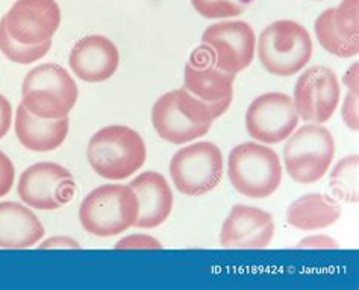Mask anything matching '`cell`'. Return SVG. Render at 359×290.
Masks as SVG:
<instances>
[{"label":"cell","mask_w":359,"mask_h":290,"mask_svg":"<svg viewBox=\"0 0 359 290\" xmlns=\"http://www.w3.org/2000/svg\"><path fill=\"white\" fill-rule=\"evenodd\" d=\"M87 158L99 176L108 181H123L144 166L147 147L135 129L109 125L90 138Z\"/></svg>","instance_id":"cell-1"},{"label":"cell","mask_w":359,"mask_h":290,"mask_svg":"<svg viewBox=\"0 0 359 290\" xmlns=\"http://www.w3.org/2000/svg\"><path fill=\"white\" fill-rule=\"evenodd\" d=\"M138 199L130 185L103 184L91 190L79 207L82 228L97 237L118 236L135 225Z\"/></svg>","instance_id":"cell-2"},{"label":"cell","mask_w":359,"mask_h":290,"mask_svg":"<svg viewBox=\"0 0 359 290\" xmlns=\"http://www.w3.org/2000/svg\"><path fill=\"white\" fill-rule=\"evenodd\" d=\"M78 98L79 90L73 77L55 62L36 65L22 84V105L41 119L67 117Z\"/></svg>","instance_id":"cell-3"},{"label":"cell","mask_w":359,"mask_h":290,"mask_svg":"<svg viewBox=\"0 0 359 290\" xmlns=\"http://www.w3.org/2000/svg\"><path fill=\"white\" fill-rule=\"evenodd\" d=\"M228 176L233 189L243 196L269 198L282 183L279 155L267 145L241 143L229 154Z\"/></svg>","instance_id":"cell-4"},{"label":"cell","mask_w":359,"mask_h":290,"mask_svg":"<svg viewBox=\"0 0 359 290\" xmlns=\"http://www.w3.org/2000/svg\"><path fill=\"white\" fill-rule=\"evenodd\" d=\"M258 58L275 77H292L313 57V40L304 25L279 20L269 25L258 39Z\"/></svg>","instance_id":"cell-5"},{"label":"cell","mask_w":359,"mask_h":290,"mask_svg":"<svg viewBox=\"0 0 359 290\" xmlns=\"http://www.w3.org/2000/svg\"><path fill=\"white\" fill-rule=\"evenodd\" d=\"M335 155V142L330 131L321 124L299 128L288 137L283 147V163L292 181L314 184L323 178Z\"/></svg>","instance_id":"cell-6"},{"label":"cell","mask_w":359,"mask_h":290,"mask_svg":"<svg viewBox=\"0 0 359 290\" xmlns=\"http://www.w3.org/2000/svg\"><path fill=\"white\" fill-rule=\"evenodd\" d=\"M223 154L212 142H199L179 149L170 160V176L176 189L187 196L214 190L223 176Z\"/></svg>","instance_id":"cell-7"},{"label":"cell","mask_w":359,"mask_h":290,"mask_svg":"<svg viewBox=\"0 0 359 290\" xmlns=\"http://www.w3.org/2000/svg\"><path fill=\"white\" fill-rule=\"evenodd\" d=\"M17 193L27 207L44 211L58 210L73 199L76 183L61 164L41 162L29 166L20 175Z\"/></svg>","instance_id":"cell-8"},{"label":"cell","mask_w":359,"mask_h":290,"mask_svg":"<svg viewBox=\"0 0 359 290\" xmlns=\"http://www.w3.org/2000/svg\"><path fill=\"white\" fill-rule=\"evenodd\" d=\"M202 43L217 69L237 74L252 64L257 37L249 23L222 22L206 27Z\"/></svg>","instance_id":"cell-9"},{"label":"cell","mask_w":359,"mask_h":290,"mask_svg":"<svg viewBox=\"0 0 359 290\" xmlns=\"http://www.w3.org/2000/svg\"><path fill=\"white\" fill-rule=\"evenodd\" d=\"M299 119L291 96L266 93L255 99L245 111V129L259 143L278 145L294 133Z\"/></svg>","instance_id":"cell-10"},{"label":"cell","mask_w":359,"mask_h":290,"mask_svg":"<svg viewBox=\"0 0 359 290\" xmlns=\"http://www.w3.org/2000/svg\"><path fill=\"white\" fill-rule=\"evenodd\" d=\"M341 98V87L332 69L314 65L300 74L292 102L305 121L325 124L334 116Z\"/></svg>","instance_id":"cell-11"},{"label":"cell","mask_w":359,"mask_h":290,"mask_svg":"<svg viewBox=\"0 0 359 290\" xmlns=\"http://www.w3.org/2000/svg\"><path fill=\"white\" fill-rule=\"evenodd\" d=\"M8 34L22 44L52 41L61 25V8L56 0H17L4 17Z\"/></svg>","instance_id":"cell-12"},{"label":"cell","mask_w":359,"mask_h":290,"mask_svg":"<svg viewBox=\"0 0 359 290\" xmlns=\"http://www.w3.org/2000/svg\"><path fill=\"white\" fill-rule=\"evenodd\" d=\"M275 236L273 216L252 205H233L224 219L220 243L229 249H262L267 248Z\"/></svg>","instance_id":"cell-13"},{"label":"cell","mask_w":359,"mask_h":290,"mask_svg":"<svg viewBox=\"0 0 359 290\" xmlns=\"http://www.w3.org/2000/svg\"><path fill=\"white\" fill-rule=\"evenodd\" d=\"M69 65L83 82L99 84L114 77L120 65L117 46L105 35H88L73 46Z\"/></svg>","instance_id":"cell-14"},{"label":"cell","mask_w":359,"mask_h":290,"mask_svg":"<svg viewBox=\"0 0 359 290\" xmlns=\"http://www.w3.org/2000/svg\"><path fill=\"white\" fill-rule=\"evenodd\" d=\"M205 49V48H203ZM235 74L217 69L210 61L205 62L202 48H197L185 64L184 88L206 104L231 107Z\"/></svg>","instance_id":"cell-15"},{"label":"cell","mask_w":359,"mask_h":290,"mask_svg":"<svg viewBox=\"0 0 359 290\" xmlns=\"http://www.w3.org/2000/svg\"><path fill=\"white\" fill-rule=\"evenodd\" d=\"M138 199V218L135 225L152 230L168 219L173 210V192L165 178L154 171L140 173L129 184Z\"/></svg>","instance_id":"cell-16"},{"label":"cell","mask_w":359,"mask_h":290,"mask_svg":"<svg viewBox=\"0 0 359 290\" xmlns=\"http://www.w3.org/2000/svg\"><path fill=\"white\" fill-rule=\"evenodd\" d=\"M69 116L62 119H41L29 113L22 104L15 110V136L26 149L34 152H50L58 149L69 136Z\"/></svg>","instance_id":"cell-17"},{"label":"cell","mask_w":359,"mask_h":290,"mask_svg":"<svg viewBox=\"0 0 359 290\" xmlns=\"http://www.w3.org/2000/svg\"><path fill=\"white\" fill-rule=\"evenodd\" d=\"M43 236V223L29 207L13 201L0 202V248H31Z\"/></svg>","instance_id":"cell-18"},{"label":"cell","mask_w":359,"mask_h":290,"mask_svg":"<svg viewBox=\"0 0 359 290\" xmlns=\"http://www.w3.org/2000/svg\"><path fill=\"white\" fill-rule=\"evenodd\" d=\"M152 124L156 134L172 145H185L203 137L210 126L197 125L177 107L173 91L158 98L152 108Z\"/></svg>","instance_id":"cell-19"},{"label":"cell","mask_w":359,"mask_h":290,"mask_svg":"<svg viewBox=\"0 0 359 290\" xmlns=\"http://www.w3.org/2000/svg\"><path fill=\"white\" fill-rule=\"evenodd\" d=\"M341 216L339 204L326 195L308 193L300 196L287 210V222L300 231L327 228Z\"/></svg>","instance_id":"cell-20"},{"label":"cell","mask_w":359,"mask_h":290,"mask_svg":"<svg viewBox=\"0 0 359 290\" xmlns=\"http://www.w3.org/2000/svg\"><path fill=\"white\" fill-rule=\"evenodd\" d=\"M314 31L321 48L338 58H352L359 52V43L348 41L339 35L334 25V8L321 13L314 23Z\"/></svg>","instance_id":"cell-21"},{"label":"cell","mask_w":359,"mask_h":290,"mask_svg":"<svg viewBox=\"0 0 359 290\" xmlns=\"http://www.w3.org/2000/svg\"><path fill=\"white\" fill-rule=\"evenodd\" d=\"M358 155H348L337 163L330 173V189L344 202H358Z\"/></svg>","instance_id":"cell-22"},{"label":"cell","mask_w":359,"mask_h":290,"mask_svg":"<svg viewBox=\"0 0 359 290\" xmlns=\"http://www.w3.org/2000/svg\"><path fill=\"white\" fill-rule=\"evenodd\" d=\"M52 48V41H46L43 44L27 46L15 41L11 35L8 34L5 20H0V52L5 57L15 64H32L44 58Z\"/></svg>","instance_id":"cell-23"},{"label":"cell","mask_w":359,"mask_h":290,"mask_svg":"<svg viewBox=\"0 0 359 290\" xmlns=\"http://www.w3.org/2000/svg\"><path fill=\"white\" fill-rule=\"evenodd\" d=\"M359 0H343L334 8V25L339 35L348 41L359 43Z\"/></svg>","instance_id":"cell-24"},{"label":"cell","mask_w":359,"mask_h":290,"mask_svg":"<svg viewBox=\"0 0 359 290\" xmlns=\"http://www.w3.org/2000/svg\"><path fill=\"white\" fill-rule=\"evenodd\" d=\"M191 5L205 18H231L244 13L243 0H191Z\"/></svg>","instance_id":"cell-25"},{"label":"cell","mask_w":359,"mask_h":290,"mask_svg":"<svg viewBox=\"0 0 359 290\" xmlns=\"http://www.w3.org/2000/svg\"><path fill=\"white\" fill-rule=\"evenodd\" d=\"M344 86L347 87V95L343 102L341 108V116L347 128L352 131L359 129V120H358V62H355L352 67H348L347 73L344 74Z\"/></svg>","instance_id":"cell-26"},{"label":"cell","mask_w":359,"mask_h":290,"mask_svg":"<svg viewBox=\"0 0 359 290\" xmlns=\"http://www.w3.org/2000/svg\"><path fill=\"white\" fill-rule=\"evenodd\" d=\"M161 242L147 234H132L116 243V249H161Z\"/></svg>","instance_id":"cell-27"},{"label":"cell","mask_w":359,"mask_h":290,"mask_svg":"<svg viewBox=\"0 0 359 290\" xmlns=\"http://www.w3.org/2000/svg\"><path fill=\"white\" fill-rule=\"evenodd\" d=\"M15 181V167L11 158L0 151V198L11 192Z\"/></svg>","instance_id":"cell-28"},{"label":"cell","mask_w":359,"mask_h":290,"mask_svg":"<svg viewBox=\"0 0 359 290\" xmlns=\"http://www.w3.org/2000/svg\"><path fill=\"white\" fill-rule=\"evenodd\" d=\"M13 125V105L4 95H0V140L11 129Z\"/></svg>","instance_id":"cell-29"},{"label":"cell","mask_w":359,"mask_h":290,"mask_svg":"<svg viewBox=\"0 0 359 290\" xmlns=\"http://www.w3.org/2000/svg\"><path fill=\"white\" fill-rule=\"evenodd\" d=\"M297 248H321V249H330V248H338L337 240L332 237L323 236V234H317V236H309L304 240L297 243Z\"/></svg>","instance_id":"cell-30"},{"label":"cell","mask_w":359,"mask_h":290,"mask_svg":"<svg viewBox=\"0 0 359 290\" xmlns=\"http://www.w3.org/2000/svg\"><path fill=\"white\" fill-rule=\"evenodd\" d=\"M40 249H60V248H69V249H79L81 245L78 240H74L67 236H55L44 240L39 246Z\"/></svg>","instance_id":"cell-31"}]
</instances>
